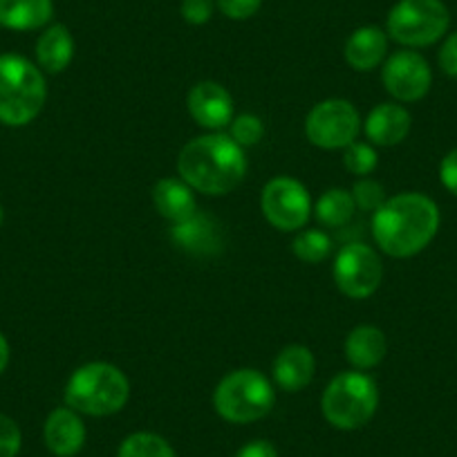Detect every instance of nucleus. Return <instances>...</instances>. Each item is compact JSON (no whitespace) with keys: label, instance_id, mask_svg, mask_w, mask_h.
Wrapping results in <instances>:
<instances>
[{"label":"nucleus","instance_id":"1","mask_svg":"<svg viewBox=\"0 0 457 457\" xmlns=\"http://www.w3.org/2000/svg\"><path fill=\"white\" fill-rule=\"evenodd\" d=\"M437 204L421 193L388 197L372 215L375 243L393 258H411L424 252L437 236Z\"/></svg>","mask_w":457,"mask_h":457},{"label":"nucleus","instance_id":"2","mask_svg":"<svg viewBox=\"0 0 457 457\" xmlns=\"http://www.w3.org/2000/svg\"><path fill=\"white\" fill-rule=\"evenodd\" d=\"M178 173L193 191L204 195H227L243 184L247 175V157L243 146L228 135H202L182 148Z\"/></svg>","mask_w":457,"mask_h":457},{"label":"nucleus","instance_id":"3","mask_svg":"<svg viewBox=\"0 0 457 457\" xmlns=\"http://www.w3.org/2000/svg\"><path fill=\"white\" fill-rule=\"evenodd\" d=\"M47 99L41 70L19 54H0V124L28 126L41 114Z\"/></svg>","mask_w":457,"mask_h":457},{"label":"nucleus","instance_id":"4","mask_svg":"<svg viewBox=\"0 0 457 457\" xmlns=\"http://www.w3.org/2000/svg\"><path fill=\"white\" fill-rule=\"evenodd\" d=\"M130 397V384L112 363L92 361L77 368L65 386V403L79 415L108 417L120 412Z\"/></svg>","mask_w":457,"mask_h":457},{"label":"nucleus","instance_id":"5","mask_svg":"<svg viewBox=\"0 0 457 457\" xmlns=\"http://www.w3.org/2000/svg\"><path fill=\"white\" fill-rule=\"evenodd\" d=\"M276 402L274 386L261 370L240 368L228 372L213 393V406L231 424H252L271 412Z\"/></svg>","mask_w":457,"mask_h":457},{"label":"nucleus","instance_id":"6","mask_svg":"<svg viewBox=\"0 0 457 457\" xmlns=\"http://www.w3.org/2000/svg\"><path fill=\"white\" fill-rule=\"evenodd\" d=\"M379 406L377 384L361 370H348L334 377L323 390L320 408L334 428L354 430L366 426Z\"/></svg>","mask_w":457,"mask_h":457},{"label":"nucleus","instance_id":"7","mask_svg":"<svg viewBox=\"0 0 457 457\" xmlns=\"http://www.w3.org/2000/svg\"><path fill=\"white\" fill-rule=\"evenodd\" d=\"M451 14L442 0H399L388 14V34L406 47H426L446 34Z\"/></svg>","mask_w":457,"mask_h":457},{"label":"nucleus","instance_id":"8","mask_svg":"<svg viewBox=\"0 0 457 457\" xmlns=\"http://www.w3.org/2000/svg\"><path fill=\"white\" fill-rule=\"evenodd\" d=\"M361 117L348 99H325L310 110L305 135L314 146L325 151L348 148L357 142Z\"/></svg>","mask_w":457,"mask_h":457},{"label":"nucleus","instance_id":"9","mask_svg":"<svg viewBox=\"0 0 457 457\" xmlns=\"http://www.w3.org/2000/svg\"><path fill=\"white\" fill-rule=\"evenodd\" d=\"M332 274L341 294L354 301H363L379 289L384 265L379 253L372 247L363 243H350L337 253Z\"/></svg>","mask_w":457,"mask_h":457},{"label":"nucleus","instance_id":"10","mask_svg":"<svg viewBox=\"0 0 457 457\" xmlns=\"http://www.w3.org/2000/svg\"><path fill=\"white\" fill-rule=\"evenodd\" d=\"M261 209L267 222L278 231H298L310 220L312 200L298 179L280 175L270 179L262 188Z\"/></svg>","mask_w":457,"mask_h":457},{"label":"nucleus","instance_id":"11","mask_svg":"<svg viewBox=\"0 0 457 457\" xmlns=\"http://www.w3.org/2000/svg\"><path fill=\"white\" fill-rule=\"evenodd\" d=\"M381 81L388 95L402 104H412L428 95L433 72L420 52L399 50L384 61Z\"/></svg>","mask_w":457,"mask_h":457},{"label":"nucleus","instance_id":"12","mask_svg":"<svg viewBox=\"0 0 457 457\" xmlns=\"http://www.w3.org/2000/svg\"><path fill=\"white\" fill-rule=\"evenodd\" d=\"M187 108L193 120L209 130H222L234 121V99L224 86L202 81L188 90Z\"/></svg>","mask_w":457,"mask_h":457},{"label":"nucleus","instance_id":"13","mask_svg":"<svg viewBox=\"0 0 457 457\" xmlns=\"http://www.w3.org/2000/svg\"><path fill=\"white\" fill-rule=\"evenodd\" d=\"M43 439L56 457H74L86 444V426L72 408H56L43 426Z\"/></svg>","mask_w":457,"mask_h":457},{"label":"nucleus","instance_id":"14","mask_svg":"<svg viewBox=\"0 0 457 457\" xmlns=\"http://www.w3.org/2000/svg\"><path fill=\"white\" fill-rule=\"evenodd\" d=\"M411 112L399 104H379L363 121V133L375 146H397L411 133Z\"/></svg>","mask_w":457,"mask_h":457},{"label":"nucleus","instance_id":"15","mask_svg":"<svg viewBox=\"0 0 457 457\" xmlns=\"http://www.w3.org/2000/svg\"><path fill=\"white\" fill-rule=\"evenodd\" d=\"M316 359L305 345H287L274 361V381L285 393H298L314 379Z\"/></svg>","mask_w":457,"mask_h":457},{"label":"nucleus","instance_id":"16","mask_svg":"<svg viewBox=\"0 0 457 457\" xmlns=\"http://www.w3.org/2000/svg\"><path fill=\"white\" fill-rule=\"evenodd\" d=\"M170 238L179 249L195 253V256H211V253H218L220 247H222L215 222L202 213H195L184 220V222L173 224Z\"/></svg>","mask_w":457,"mask_h":457},{"label":"nucleus","instance_id":"17","mask_svg":"<svg viewBox=\"0 0 457 457\" xmlns=\"http://www.w3.org/2000/svg\"><path fill=\"white\" fill-rule=\"evenodd\" d=\"M386 52H388V34L375 25L359 28L345 43V61L359 72L379 68L386 61Z\"/></svg>","mask_w":457,"mask_h":457},{"label":"nucleus","instance_id":"18","mask_svg":"<svg viewBox=\"0 0 457 457\" xmlns=\"http://www.w3.org/2000/svg\"><path fill=\"white\" fill-rule=\"evenodd\" d=\"M153 204L162 218L170 220L173 224L184 222L197 213L195 195L193 188L184 179L164 178L153 187Z\"/></svg>","mask_w":457,"mask_h":457},{"label":"nucleus","instance_id":"19","mask_svg":"<svg viewBox=\"0 0 457 457\" xmlns=\"http://www.w3.org/2000/svg\"><path fill=\"white\" fill-rule=\"evenodd\" d=\"M388 353L386 334L375 325H359L345 338V359L357 370H370L379 366Z\"/></svg>","mask_w":457,"mask_h":457},{"label":"nucleus","instance_id":"20","mask_svg":"<svg viewBox=\"0 0 457 457\" xmlns=\"http://www.w3.org/2000/svg\"><path fill=\"white\" fill-rule=\"evenodd\" d=\"M54 14L52 0H0V28L32 32L50 23Z\"/></svg>","mask_w":457,"mask_h":457},{"label":"nucleus","instance_id":"21","mask_svg":"<svg viewBox=\"0 0 457 457\" xmlns=\"http://www.w3.org/2000/svg\"><path fill=\"white\" fill-rule=\"evenodd\" d=\"M74 59V38L65 25H52L41 34L37 43L38 68L47 74H59L72 63Z\"/></svg>","mask_w":457,"mask_h":457},{"label":"nucleus","instance_id":"22","mask_svg":"<svg viewBox=\"0 0 457 457\" xmlns=\"http://www.w3.org/2000/svg\"><path fill=\"white\" fill-rule=\"evenodd\" d=\"M354 197L345 188H329L316 200L314 218L328 228H341L353 220L354 215Z\"/></svg>","mask_w":457,"mask_h":457},{"label":"nucleus","instance_id":"23","mask_svg":"<svg viewBox=\"0 0 457 457\" xmlns=\"http://www.w3.org/2000/svg\"><path fill=\"white\" fill-rule=\"evenodd\" d=\"M117 457H178L173 446L155 433H133L121 442Z\"/></svg>","mask_w":457,"mask_h":457},{"label":"nucleus","instance_id":"24","mask_svg":"<svg viewBox=\"0 0 457 457\" xmlns=\"http://www.w3.org/2000/svg\"><path fill=\"white\" fill-rule=\"evenodd\" d=\"M292 252L298 261L307 262V265H316V262H323L329 256L332 240L320 228H307V231H301L294 238Z\"/></svg>","mask_w":457,"mask_h":457},{"label":"nucleus","instance_id":"25","mask_svg":"<svg viewBox=\"0 0 457 457\" xmlns=\"http://www.w3.org/2000/svg\"><path fill=\"white\" fill-rule=\"evenodd\" d=\"M343 164L353 175L368 178L377 169V164H379V155H377V151L370 144L354 142L343 153Z\"/></svg>","mask_w":457,"mask_h":457},{"label":"nucleus","instance_id":"26","mask_svg":"<svg viewBox=\"0 0 457 457\" xmlns=\"http://www.w3.org/2000/svg\"><path fill=\"white\" fill-rule=\"evenodd\" d=\"M228 126H231V139L243 148L256 146L262 139V135H265V126H262L261 117L249 112L234 117V121Z\"/></svg>","mask_w":457,"mask_h":457},{"label":"nucleus","instance_id":"27","mask_svg":"<svg viewBox=\"0 0 457 457\" xmlns=\"http://www.w3.org/2000/svg\"><path fill=\"white\" fill-rule=\"evenodd\" d=\"M350 193H353L354 204H357L359 209L372 211V213H375V211L388 200V197H386L384 187L372 178H361L359 182H354L353 191Z\"/></svg>","mask_w":457,"mask_h":457},{"label":"nucleus","instance_id":"28","mask_svg":"<svg viewBox=\"0 0 457 457\" xmlns=\"http://www.w3.org/2000/svg\"><path fill=\"white\" fill-rule=\"evenodd\" d=\"M23 446V433L12 417L0 412V457H16Z\"/></svg>","mask_w":457,"mask_h":457},{"label":"nucleus","instance_id":"29","mask_svg":"<svg viewBox=\"0 0 457 457\" xmlns=\"http://www.w3.org/2000/svg\"><path fill=\"white\" fill-rule=\"evenodd\" d=\"M227 19H234V21H247L252 19L253 14H258L261 10L262 0H215Z\"/></svg>","mask_w":457,"mask_h":457},{"label":"nucleus","instance_id":"30","mask_svg":"<svg viewBox=\"0 0 457 457\" xmlns=\"http://www.w3.org/2000/svg\"><path fill=\"white\" fill-rule=\"evenodd\" d=\"M182 16L188 25H204L213 16V0H182Z\"/></svg>","mask_w":457,"mask_h":457},{"label":"nucleus","instance_id":"31","mask_svg":"<svg viewBox=\"0 0 457 457\" xmlns=\"http://www.w3.org/2000/svg\"><path fill=\"white\" fill-rule=\"evenodd\" d=\"M439 68L444 74L457 79V32H453L451 37L444 41L442 50H439Z\"/></svg>","mask_w":457,"mask_h":457},{"label":"nucleus","instance_id":"32","mask_svg":"<svg viewBox=\"0 0 457 457\" xmlns=\"http://www.w3.org/2000/svg\"><path fill=\"white\" fill-rule=\"evenodd\" d=\"M439 179H442L444 188L457 197V148L448 153L439 164Z\"/></svg>","mask_w":457,"mask_h":457},{"label":"nucleus","instance_id":"33","mask_svg":"<svg viewBox=\"0 0 457 457\" xmlns=\"http://www.w3.org/2000/svg\"><path fill=\"white\" fill-rule=\"evenodd\" d=\"M236 457H278L276 448L271 446L265 439H256V442H249L236 453Z\"/></svg>","mask_w":457,"mask_h":457},{"label":"nucleus","instance_id":"34","mask_svg":"<svg viewBox=\"0 0 457 457\" xmlns=\"http://www.w3.org/2000/svg\"><path fill=\"white\" fill-rule=\"evenodd\" d=\"M7 363H10V343H7L5 334L0 332V375L5 372Z\"/></svg>","mask_w":457,"mask_h":457},{"label":"nucleus","instance_id":"35","mask_svg":"<svg viewBox=\"0 0 457 457\" xmlns=\"http://www.w3.org/2000/svg\"><path fill=\"white\" fill-rule=\"evenodd\" d=\"M0 224H3V206H0Z\"/></svg>","mask_w":457,"mask_h":457}]
</instances>
